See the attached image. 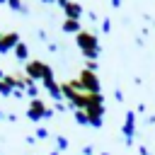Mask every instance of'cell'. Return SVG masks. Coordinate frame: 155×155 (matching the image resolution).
Masks as SVG:
<instances>
[{
    "label": "cell",
    "instance_id": "cell-6",
    "mask_svg": "<svg viewBox=\"0 0 155 155\" xmlns=\"http://www.w3.org/2000/svg\"><path fill=\"white\" fill-rule=\"evenodd\" d=\"M78 27H80V24H78V19H65V24H63V29H65V31H78Z\"/></svg>",
    "mask_w": 155,
    "mask_h": 155
},
{
    "label": "cell",
    "instance_id": "cell-7",
    "mask_svg": "<svg viewBox=\"0 0 155 155\" xmlns=\"http://www.w3.org/2000/svg\"><path fill=\"white\" fill-rule=\"evenodd\" d=\"M7 5H10L12 10H22V2H19V0H7Z\"/></svg>",
    "mask_w": 155,
    "mask_h": 155
},
{
    "label": "cell",
    "instance_id": "cell-4",
    "mask_svg": "<svg viewBox=\"0 0 155 155\" xmlns=\"http://www.w3.org/2000/svg\"><path fill=\"white\" fill-rule=\"evenodd\" d=\"M80 12H82L80 5H75V2H68V5H65V15H68V19H78Z\"/></svg>",
    "mask_w": 155,
    "mask_h": 155
},
{
    "label": "cell",
    "instance_id": "cell-8",
    "mask_svg": "<svg viewBox=\"0 0 155 155\" xmlns=\"http://www.w3.org/2000/svg\"><path fill=\"white\" fill-rule=\"evenodd\" d=\"M0 119H2V111H0Z\"/></svg>",
    "mask_w": 155,
    "mask_h": 155
},
{
    "label": "cell",
    "instance_id": "cell-9",
    "mask_svg": "<svg viewBox=\"0 0 155 155\" xmlns=\"http://www.w3.org/2000/svg\"><path fill=\"white\" fill-rule=\"evenodd\" d=\"M46 2H51V0H46Z\"/></svg>",
    "mask_w": 155,
    "mask_h": 155
},
{
    "label": "cell",
    "instance_id": "cell-5",
    "mask_svg": "<svg viewBox=\"0 0 155 155\" xmlns=\"http://www.w3.org/2000/svg\"><path fill=\"white\" fill-rule=\"evenodd\" d=\"M15 56H17L19 61H27V58H29V51H27V46H24L22 41H19V44L15 46Z\"/></svg>",
    "mask_w": 155,
    "mask_h": 155
},
{
    "label": "cell",
    "instance_id": "cell-2",
    "mask_svg": "<svg viewBox=\"0 0 155 155\" xmlns=\"http://www.w3.org/2000/svg\"><path fill=\"white\" fill-rule=\"evenodd\" d=\"M27 114H29V119H34V121H39V119H44V116H48V109L44 107V102L41 99H31L29 102V109H27Z\"/></svg>",
    "mask_w": 155,
    "mask_h": 155
},
{
    "label": "cell",
    "instance_id": "cell-1",
    "mask_svg": "<svg viewBox=\"0 0 155 155\" xmlns=\"http://www.w3.org/2000/svg\"><path fill=\"white\" fill-rule=\"evenodd\" d=\"M78 46L85 51V56H94L97 53V41H94V36L90 34V31H78Z\"/></svg>",
    "mask_w": 155,
    "mask_h": 155
},
{
    "label": "cell",
    "instance_id": "cell-3",
    "mask_svg": "<svg viewBox=\"0 0 155 155\" xmlns=\"http://www.w3.org/2000/svg\"><path fill=\"white\" fill-rule=\"evenodd\" d=\"M19 44V34L17 31H7V34H0V51H15V46Z\"/></svg>",
    "mask_w": 155,
    "mask_h": 155
}]
</instances>
